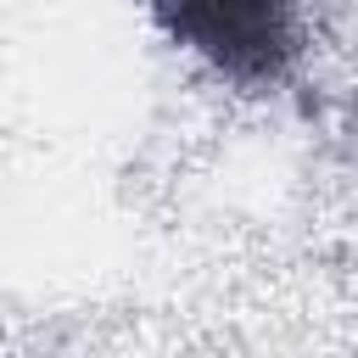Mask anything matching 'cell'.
I'll use <instances>...</instances> for the list:
<instances>
[{
  "label": "cell",
  "mask_w": 358,
  "mask_h": 358,
  "mask_svg": "<svg viewBox=\"0 0 358 358\" xmlns=\"http://www.w3.org/2000/svg\"><path fill=\"white\" fill-rule=\"evenodd\" d=\"M140 6L173 45H185L213 73L246 90L280 84L302 45L291 0H140Z\"/></svg>",
  "instance_id": "6da1fadb"
}]
</instances>
